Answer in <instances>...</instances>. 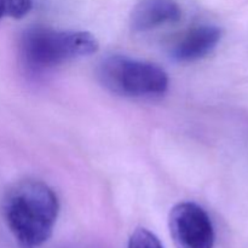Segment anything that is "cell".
Returning <instances> with one entry per match:
<instances>
[{
    "mask_svg": "<svg viewBox=\"0 0 248 248\" xmlns=\"http://www.w3.org/2000/svg\"><path fill=\"white\" fill-rule=\"evenodd\" d=\"M127 248H165L159 237L145 228H137L128 239Z\"/></svg>",
    "mask_w": 248,
    "mask_h": 248,
    "instance_id": "ba28073f",
    "label": "cell"
},
{
    "mask_svg": "<svg viewBox=\"0 0 248 248\" xmlns=\"http://www.w3.org/2000/svg\"><path fill=\"white\" fill-rule=\"evenodd\" d=\"M97 77L108 91L128 98H155L169 89V77L162 68L125 55L104 57Z\"/></svg>",
    "mask_w": 248,
    "mask_h": 248,
    "instance_id": "3957f363",
    "label": "cell"
},
{
    "mask_svg": "<svg viewBox=\"0 0 248 248\" xmlns=\"http://www.w3.org/2000/svg\"><path fill=\"white\" fill-rule=\"evenodd\" d=\"M1 215L19 247L39 248L52 235L60 201L53 189L43 181L22 179L5 191Z\"/></svg>",
    "mask_w": 248,
    "mask_h": 248,
    "instance_id": "6da1fadb",
    "label": "cell"
},
{
    "mask_svg": "<svg viewBox=\"0 0 248 248\" xmlns=\"http://www.w3.org/2000/svg\"><path fill=\"white\" fill-rule=\"evenodd\" d=\"M169 228L177 248H213L215 228L203 207L191 201L179 202L171 210Z\"/></svg>",
    "mask_w": 248,
    "mask_h": 248,
    "instance_id": "277c9868",
    "label": "cell"
},
{
    "mask_svg": "<svg viewBox=\"0 0 248 248\" xmlns=\"http://www.w3.org/2000/svg\"><path fill=\"white\" fill-rule=\"evenodd\" d=\"M183 9L178 0H138L130 16L133 31L144 33L181 21Z\"/></svg>",
    "mask_w": 248,
    "mask_h": 248,
    "instance_id": "8992f818",
    "label": "cell"
},
{
    "mask_svg": "<svg viewBox=\"0 0 248 248\" xmlns=\"http://www.w3.org/2000/svg\"><path fill=\"white\" fill-rule=\"evenodd\" d=\"M33 0H0V19H18L29 14Z\"/></svg>",
    "mask_w": 248,
    "mask_h": 248,
    "instance_id": "52a82bcc",
    "label": "cell"
},
{
    "mask_svg": "<svg viewBox=\"0 0 248 248\" xmlns=\"http://www.w3.org/2000/svg\"><path fill=\"white\" fill-rule=\"evenodd\" d=\"M222 29L215 24H198L184 31L170 46V56L179 63L200 61L212 53L222 39Z\"/></svg>",
    "mask_w": 248,
    "mask_h": 248,
    "instance_id": "5b68a950",
    "label": "cell"
},
{
    "mask_svg": "<svg viewBox=\"0 0 248 248\" xmlns=\"http://www.w3.org/2000/svg\"><path fill=\"white\" fill-rule=\"evenodd\" d=\"M18 47L23 64L29 70L43 72L96 53L99 45L90 31H58L36 26L22 33Z\"/></svg>",
    "mask_w": 248,
    "mask_h": 248,
    "instance_id": "7a4b0ae2",
    "label": "cell"
}]
</instances>
